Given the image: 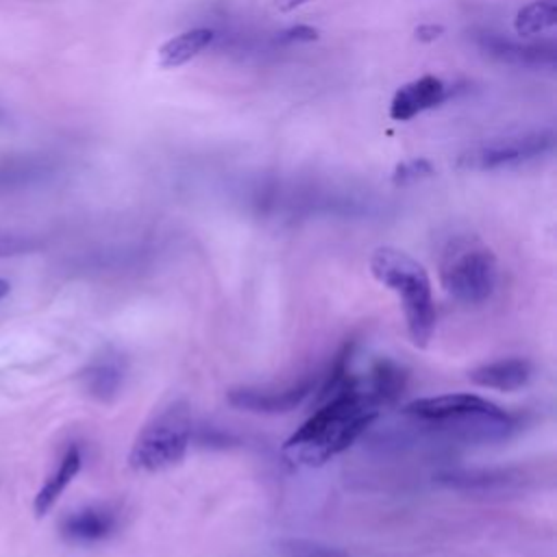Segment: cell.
I'll use <instances>...</instances> for the list:
<instances>
[{
    "mask_svg": "<svg viewBox=\"0 0 557 557\" xmlns=\"http://www.w3.org/2000/svg\"><path fill=\"white\" fill-rule=\"evenodd\" d=\"M433 173H435V168L431 166L429 160H409V162H403L396 166L392 181H394V186H409V183L431 177Z\"/></svg>",
    "mask_w": 557,
    "mask_h": 557,
    "instance_id": "19",
    "label": "cell"
},
{
    "mask_svg": "<svg viewBox=\"0 0 557 557\" xmlns=\"http://www.w3.org/2000/svg\"><path fill=\"white\" fill-rule=\"evenodd\" d=\"M212 42H214V34L210 29L183 31L162 45V49L157 53L160 66L166 71H177L181 66L190 64L192 60H197Z\"/></svg>",
    "mask_w": 557,
    "mask_h": 557,
    "instance_id": "15",
    "label": "cell"
},
{
    "mask_svg": "<svg viewBox=\"0 0 557 557\" xmlns=\"http://www.w3.org/2000/svg\"><path fill=\"white\" fill-rule=\"evenodd\" d=\"M405 414L461 442H501L518 427L514 414L477 394L416 398L405 405Z\"/></svg>",
    "mask_w": 557,
    "mask_h": 557,
    "instance_id": "2",
    "label": "cell"
},
{
    "mask_svg": "<svg viewBox=\"0 0 557 557\" xmlns=\"http://www.w3.org/2000/svg\"><path fill=\"white\" fill-rule=\"evenodd\" d=\"M553 134L550 131H535L516 138L494 140L490 144H481L459 155L457 166L464 170H501V168H516L529 164L537 157H544L553 151Z\"/></svg>",
    "mask_w": 557,
    "mask_h": 557,
    "instance_id": "6",
    "label": "cell"
},
{
    "mask_svg": "<svg viewBox=\"0 0 557 557\" xmlns=\"http://www.w3.org/2000/svg\"><path fill=\"white\" fill-rule=\"evenodd\" d=\"M47 173V164L34 157H14L0 162V197L21 190Z\"/></svg>",
    "mask_w": 557,
    "mask_h": 557,
    "instance_id": "17",
    "label": "cell"
},
{
    "mask_svg": "<svg viewBox=\"0 0 557 557\" xmlns=\"http://www.w3.org/2000/svg\"><path fill=\"white\" fill-rule=\"evenodd\" d=\"M307 3H312V0H275V10H279L281 14H290Z\"/></svg>",
    "mask_w": 557,
    "mask_h": 557,
    "instance_id": "23",
    "label": "cell"
},
{
    "mask_svg": "<svg viewBox=\"0 0 557 557\" xmlns=\"http://www.w3.org/2000/svg\"><path fill=\"white\" fill-rule=\"evenodd\" d=\"M316 392V379L303 377L283 388L277 385H238L227 392V403L251 414H290Z\"/></svg>",
    "mask_w": 557,
    "mask_h": 557,
    "instance_id": "7",
    "label": "cell"
},
{
    "mask_svg": "<svg viewBox=\"0 0 557 557\" xmlns=\"http://www.w3.org/2000/svg\"><path fill=\"white\" fill-rule=\"evenodd\" d=\"M277 550L283 557H349L346 550L318 542V540H309V537H286L277 542Z\"/></svg>",
    "mask_w": 557,
    "mask_h": 557,
    "instance_id": "18",
    "label": "cell"
},
{
    "mask_svg": "<svg viewBox=\"0 0 557 557\" xmlns=\"http://www.w3.org/2000/svg\"><path fill=\"white\" fill-rule=\"evenodd\" d=\"M444 36V27L442 25H420L416 31H414V38L422 45H431L435 40H440Z\"/></svg>",
    "mask_w": 557,
    "mask_h": 557,
    "instance_id": "22",
    "label": "cell"
},
{
    "mask_svg": "<svg viewBox=\"0 0 557 557\" xmlns=\"http://www.w3.org/2000/svg\"><path fill=\"white\" fill-rule=\"evenodd\" d=\"M372 277L401 301L407 336L414 346L425 349L435 331V303L427 268L409 253L381 246L370 257Z\"/></svg>",
    "mask_w": 557,
    "mask_h": 557,
    "instance_id": "3",
    "label": "cell"
},
{
    "mask_svg": "<svg viewBox=\"0 0 557 557\" xmlns=\"http://www.w3.org/2000/svg\"><path fill=\"white\" fill-rule=\"evenodd\" d=\"M444 292L461 305H483L498 286V262L477 238H455L440 262Z\"/></svg>",
    "mask_w": 557,
    "mask_h": 557,
    "instance_id": "4",
    "label": "cell"
},
{
    "mask_svg": "<svg viewBox=\"0 0 557 557\" xmlns=\"http://www.w3.org/2000/svg\"><path fill=\"white\" fill-rule=\"evenodd\" d=\"M10 290H12V286L5 279H0V299H5L10 294Z\"/></svg>",
    "mask_w": 557,
    "mask_h": 557,
    "instance_id": "24",
    "label": "cell"
},
{
    "mask_svg": "<svg viewBox=\"0 0 557 557\" xmlns=\"http://www.w3.org/2000/svg\"><path fill=\"white\" fill-rule=\"evenodd\" d=\"M29 249V242L25 238H18V236H5L0 233V257L5 255H18L23 251Z\"/></svg>",
    "mask_w": 557,
    "mask_h": 557,
    "instance_id": "21",
    "label": "cell"
},
{
    "mask_svg": "<svg viewBox=\"0 0 557 557\" xmlns=\"http://www.w3.org/2000/svg\"><path fill=\"white\" fill-rule=\"evenodd\" d=\"M444 99H446V86L442 79L431 75L420 77L396 90L390 103V118L396 123H407L418 114L438 107Z\"/></svg>",
    "mask_w": 557,
    "mask_h": 557,
    "instance_id": "11",
    "label": "cell"
},
{
    "mask_svg": "<svg viewBox=\"0 0 557 557\" xmlns=\"http://www.w3.org/2000/svg\"><path fill=\"white\" fill-rule=\"evenodd\" d=\"M479 47L490 58L520 68H553L557 62V49L553 42L522 45L498 34H483L479 36Z\"/></svg>",
    "mask_w": 557,
    "mask_h": 557,
    "instance_id": "8",
    "label": "cell"
},
{
    "mask_svg": "<svg viewBox=\"0 0 557 557\" xmlns=\"http://www.w3.org/2000/svg\"><path fill=\"white\" fill-rule=\"evenodd\" d=\"M366 390L372 394V398L381 405L388 407L396 403L407 385V370L392 362V359H377L368 375H362Z\"/></svg>",
    "mask_w": 557,
    "mask_h": 557,
    "instance_id": "14",
    "label": "cell"
},
{
    "mask_svg": "<svg viewBox=\"0 0 557 557\" xmlns=\"http://www.w3.org/2000/svg\"><path fill=\"white\" fill-rule=\"evenodd\" d=\"M557 25V0H533L514 18V31L520 38L540 36Z\"/></svg>",
    "mask_w": 557,
    "mask_h": 557,
    "instance_id": "16",
    "label": "cell"
},
{
    "mask_svg": "<svg viewBox=\"0 0 557 557\" xmlns=\"http://www.w3.org/2000/svg\"><path fill=\"white\" fill-rule=\"evenodd\" d=\"M192 442V409L186 401H173L155 414L138 433L129 466L142 472H160L177 466Z\"/></svg>",
    "mask_w": 557,
    "mask_h": 557,
    "instance_id": "5",
    "label": "cell"
},
{
    "mask_svg": "<svg viewBox=\"0 0 557 557\" xmlns=\"http://www.w3.org/2000/svg\"><path fill=\"white\" fill-rule=\"evenodd\" d=\"M318 40V29L307 25H296L277 36L279 45H301V42H314Z\"/></svg>",
    "mask_w": 557,
    "mask_h": 557,
    "instance_id": "20",
    "label": "cell"
},
{
    "mask_svg": "<svg viewBox=\"0 0 557 557\" xmlns=\"http://www.w3.org/2000/svg\"><path fill=\"white\" fill-rule=\"evenodd\" d=\"M118 529V511L112 505L94 503L68 514L62 522V535L75 544H94L112 537Z\"/></svg>",
    "mask_w": 557,
    "mask_h": 557,
    "instance_id": "9",
    "label": "cell"
},
{
    "mask_svg": "<svg viewBox=\"0 0 557 557\" xmlns=\"http://www.w3.org/2000/svg\"><path fill=\"white\" fill-rule=\"evenodd\" d=\"M533 368L522 357H505L490 364H483L470 370L468 379L477 388L498 390V392H516L529 383Z\"/></svg>",
    "mask_w": 557,
    "mask_h": 557,
    "instance_id": "12",
    "label": "cell"
},
{
    "mask_svg": "<svg viewBox=\"0 0 557 557\" xmlns=\"http://www.w3.org/2000/svg\"><path fill=\"white\" fill-rule=\"evenodd\" d=\"M383 407L366 390L364 377L353 370L318 401L316 412L283 442L281 455L288 464L316 468L349 451L379 418Z\"/></svg>",
    "mask_w": 557,
    "mask_h": 557,
    "instance_id": "1",
    "label": "cell"
},
{
    "mask_svg": "<svg viewBox=\"0 0 557 557\" xmlns=\"http://www.w3.org/2000/svg\"><path fill=\"white\" fill-rule=\"evenodd\" d=\"M127 379V359L116 351H105L97 355L81 372V383L86 392L101 401L112 403L121 396Z\"/></svg>",
    "mask_w": 557,
    "mask_h": 557,
    "instance_id": "10",
    "label": "cell"
},
{
    "mask_svg": "<svg viewBox=\"0 0 557 557\" xmlns=\"http://www.w3.org/2000/svg\"><path fill=\"white\" fill-rule=\"evenodd\" d=\"M84 468V453H81V446L79 444H71L60 464L55 466V470L51 472V477L45 481V485L40 488V492L36 494V501H34V514L38 518H45L55 505L58 501L62 498V494L66 492V488L75 481V477L81 472Z\"/></svg>",
    "mask_w": 557,
    "mask_h": 557,
    "instance_id": "13",
    "label": "cell"
}]
</instances>
